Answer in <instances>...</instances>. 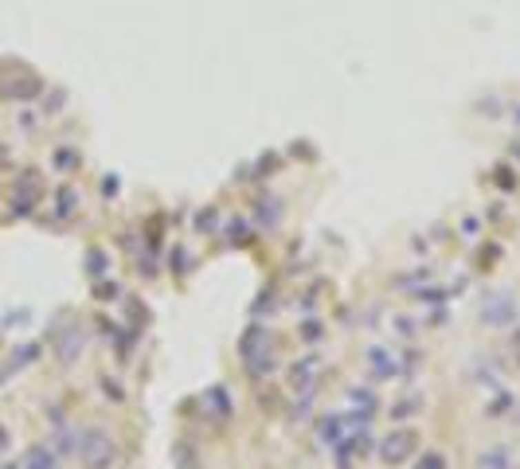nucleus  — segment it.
<instances>
[{
  "instance_id": "1",
  "label": "nucleus",
  "mask_w": 520,
  "mask_h": 469,
  "mask_svg": "<svg viewBox=\"0 0 520 469\" xmlns=\"http://www.w3.org/2000/svg\"><path fill=\"white\" fill-rule=\"evenodd\" d=\"M114 454H118V450H114V442H110L106 434H98V430H90L86 434V442H83V461L90 469H102V466H110V461H114Z\"/></svg>"
},
{
  "instance_id": "3",
  "label": "nucleus",
  "mask_w": 520,
  "mask_h": 469,
  "mask_svg": "<svg viewBox=\"0 0 520 469\" xmlns=\"http://www.w3.org/2000/svg\"><path fill=\"white\" fill-rule=\"evenodd\" d=\"M419 469H446V461L438 454H426V461H419Z\"/></svg>"
},
{
  "instance_id": "2",
  "label": "nucleus",
  "mask_w": 520,
  "mask_h": 469,
  "mask_svg": "<svg viewBox=\"0 0 520 469\" xmlns=\"http://www.w3.org/2000/svg\"><path fill=\"white\" fill-rule=\"evenodd\" d=\"M415 450H419V434L415 430H395V434H387L384 438L379 457H384V461H403V457H411Z\"/></svg>"
}]
</instances>
